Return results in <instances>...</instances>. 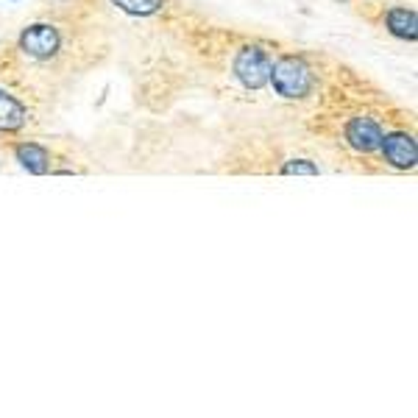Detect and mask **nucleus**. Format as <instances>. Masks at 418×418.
<instances>
[{
  "mask_svg": "<svg viewBox=\"0 0 418 418\" xmlns=\"http://www.w3.org/2000/svg\"><path fill=\"white\" fill-rule=\"evenodd\" d=\"M28 123V109L17 95L0 90V134H17Z\"/></svg>",
  "mask_w": 418,
  "mask_h": 418,
  "instance_id": "nucleus-7",
  "label": "nucleus"
},
{
  "mask_svg": "<svg viewBox=\"0 0 418 418\" xmlns=\"http://www.w3.org/2000/svg\"><path fill=\"white\" fill-rule=\"evenodd\" d=\"M109 3L131 17H154L167 6V0H109Z\"/></svg>",
  "mask_w": 418,
  "mask_h": 418,
  "instance_id": "nucleus-9",
  "label": "nucleus"
},
{
  "mask_svg": "<svg viewBox=\"0 0 418 418\" xmlns=\"http://www.w3.org/2000/svg\"><path fill=\"white\" fill-rule=\"evenodd\" d=\"M271 65H273V56L259 42L240 45L237 53L231 56V73L246 90H262L271 78Z\"/></svg>",
  "mask_w": 418,
  "mask_h": 418,
  "instance_id": "nucleus-3",
  "label": "nucleus"
},
{
  "mask_svg": "<svg viewBox=\"0 0 418 418\" xmlns=\"http://www.w3.org/2000/svg\"><path fill=\"white\" fill-rule=\"evenodd\" d=\"M382 137H385L382 123H380L374 115H368V112L352 115V117L343 123V142L352 148L354 154H362V157L380 154Z\"/></svg>",
  "mask_w": 418,
  "mask_h": 418,
  "instance_id": "nucleus-4",
  "label": "nucleus"
},
{
  "mask_svg": "<svg viewBox=\"0 0 418 418\" xmlns=\"http://www.w3.org/2000/svg\"><path fill=\"white\" fill-rule=\"evenodd\" d=\"M340 3H352V0H340Z\"/></svg>",
  "mask_w": 418,
  "mask_h": 418,
  "instance_id": "nucleus-11",
  "label": "nucleus"
},
{
  "mask_svg": "<svg viewBox=\"0 0 418 418\" xmlns=\"http://www.w3.org/2000/svg\"><path fill=\"white\" fill-rule=\"evenodd\" d=\"M276 95L285 100H307L318 87V73L301 53H285L271 65V78Z\"/></svg>",
  "mask_w": 418,
  "mask_h": 418,
  "instance_id": "nucleus-1",
  "label": "nucleus"
},
{
  "mask_svg": "<svg viewBox=\"0 0 418 418\" xmlns=\"http://www.w3.org/2000/svg\"><path fill=\"white\" fill-rule=\"evenodd\" d=\"M279 173H307V176H315L318 173V164H313V162L307 160H288L279 167Z\"/></svg>",
  "mask_w": 418,
  "mask_h": 418,
  "instance_id": "nucleus-10",
  "label": "nucleus"
},
{
  "mask_svg": "<svg viewBox=\"0 0 418 418\" xmlns=\"http://www.w3.org/2000/svg\"><path fill=\"white\" fill-rule=\"evenodd\" d=\"M382 26L387 33L404 42H416L418 36V17L413 6H382Z\"/></svg>",
  "mask_w": 418,
  "mask_h": 418,
  "instance_id": "nucleus-6",
  "label": "nucleus"
},
{
  "mask_svg": "<svg viewBox=\"0 0 418 418\" xmlns=\"http://www.w3.org/2000/svg\"><path fill=\"white\" fill-rule=\"evenodd\" d=\"M380 157L387 167L393 170H413L418 162V142L413 131H385L382 145H380Z\"/></svg>",
  "mask_w": 418,
  "mask_h": 418,
  "instance_id": "nucleus-5",
  "label": "nucleus"
},
{
  "mask_svg": "<svg viewBox=\"0 0 418 418\" xmlns=\"http://www.w3.org/2000/svg\"><path fill=\"white\" fill-rule=\"evenodd\" d=\"M14 160L20 162L28 173H36V176L51 170V151L45 145H39V142H28V140L17 142L14 145Z\"/></svg>",
  "mask_w": 418,
  "mask_h": 418,
  "instance_id": "nucleus-8",
  "label": "nucleus"
},
{
  "mask_svg": "<svg viewBox=\"0 0 418 418\" xmlns=\"http://www.w3.org/2000/svg\"><path fill=\"white\" fill-rule=\"evenodd\" d=\"M17 51L33 62V65H56L65 56V36L56 23L39 20L26 26L20 39H17Z\"/></svg>",
  "mask_w": 418,
  "mask_h": 418,
  "instance_id": "nucleus-2",
  "label": "nucleus"
}]
</instances>
